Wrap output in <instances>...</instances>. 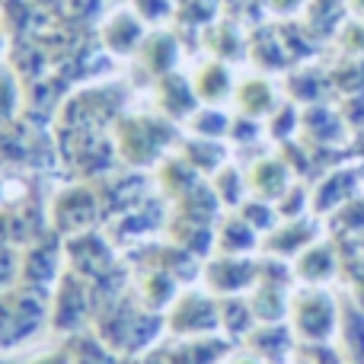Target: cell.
<instances>
[{
  "instance_id": "obj_1",
  "label": "cell",
  "mask_w": 364,
  "mask_h": 364,
  "mask_svg": "<svg viewBox=\"0 0 364 364\" xmlns=\"http://www.w3.org/2000/svg\"><path fill=\"white\" fill-rule=\"evenodd\" d=\"M90 329L125 358H138V355L151 352L166 339L164 314L144 307L138 301V294L132 291V284L96 304Z\"/></svg>"
},
{
  "instance_id": "obj_2",
  "label": "cell",
  "mask_w": 364,
  "mask_h": 364,
  "mask_svg": "<svg viewBox=\"0 0 364 364\" xmlns=\"http://www.w3.org/2000/svg\"><path fill=\"white\" fill-rule=\"evenodd\" d=\"M112 147L115 157L132 170L157 166L173 147H179L176 125L166 115H119L112 125Z\"/></svg>"
},
{
  "instance_id": "obj_3",
  "label": "cell",
  "mask_w": 364,
  "mask_h": 364,
  "mask_svg": "<svg viewBox=\"0 0 364 364\" xmlns=\"http://www.w3.org/2000/svg\"><path fill=\"white\" fill-rule=\"evenodd\" d=\"M48 291H36L26 284L0 291V355L16 352L42 329H48Z\"/></svg>"
},
{
  "instance_id": "obj_4",
  "label": "cell",
  "mask_w": 364,
  "mask_h": 364,
  "mask_svg": "<svg viewBox=\"0 0 364 364\" xmlns=\"http://www.w3.org/2000/svg\"><path fill=\"white\" fill-rule=\"evenodd\" d=\"M339 320L342 297H336L326 288H314V284H297L294 288L288 323L301 346H326V342L339 339Z\"/></svg>"
},
{
  "instance_id": "obj_5",
  "label": "cell",
  "mask_w": 364,
  "mask_h": 364,
  "mask_svg": "<svg viewBox=\"0 0 364 364\" xmlns=\"http://www.w3.org/2000/svg\"><path fill=\"white\" fill-rule=\"evenodd\" d=\"M96 310V291L83 275L64 269L48 297V329L61 336H74L90 329Z\"/></svg>"
},
{
  "instance_id": "obj_6",
  "label": "cell",
  "mask_w": 364,
  "mask_h": 364,
  "mask_svg": "<svg viewBox=\"0 0 364 364\" xmlns=\"http://www.w3.org/2000/svg\"><path fill=\"white\" fill-rule=\"evenodd\" d=\"M166 336H211L220 333L218 297L205 284H186L164 314Z\"/></svg>"
},
{
  "instance_id": "obj_7",
  "label": "cell",
  "mask_w": 364,
  "mask_h": 364,
  "mask_svg": "<svg viewBox=\"0 0 364 364\" xmlns=\"http://www.w3.org/2000/svg\"><path fill=\"white\" fill-rule=\"evenodd\" d=\"M48 227L61 237H74L83 230H96L102 218V201L93 182H70L51 198Z\"/></svg>"
},
{
  "instance_id": "obj_8",
  "label": "cell",
  "mask_w": 364,
  "mask_h": 364,
  "mask_svg": "<svg viewBox=\"0 0 364 364\" xmlns=\"http://www.w3.org/2000/svg\"><path fill=\"white\" fill-rule=\"evenodd\" d=\"M68 269V252H64V237L55 230H45L38 240L23 246L19 259V284L36 291H48L58 284V278Z\"/></svg>"
},
{
  "instance_id": "obj_9",
  "label": "cell",
  "mask_w": 364,
  "mask_h": 364,
  "mask_svg": "<svg viewBox=\"0 0 364 364\" xmlns=\"http://www.w3.org/2000/svg\"><path fill=\"white\" fill-rule=\"evenodd\" d=\"M259 278V259L256 256H224L211 252L201 265V284L214 297L227 294H250V288Z\"/></svg>"
},
{
  "instance_id": "obj_10",
  "label": "cell",
  "mask_w": 364,
  "mask_h": 364,
  "mask_svg": "<svg viewBox=\"0 0 364 364\" xmlns=\"http://www.w3.org/2000/svg\"><path fill=\"white\" fill-rule=\"evenodd\" d=\"M166 364H227L230 355L237 352L230 339L220 333L211 336H166L160 342Z\"/></svg>"
},
{
  "instance_id": "obj_11",
  "label": "cell",
  "mask_w": 364,
  "mask_h": 364,
  "mask_svg": "<svg viewBox=\"0 0 364 364\" xmlns=\"http://www.w3.org/2000/svg\"><path fill=\"white\" fill-rule=\"evenodd\" d=\"M240 348L256 355L262 364H291L297 358L301 342H297L288 320L284 323H256V329L246 336Z\"/></svg>"
},
{
  "instance_id": "obj_12",
  "label": "cell",
  "mask_w": 364,
  "mask_h": 364,
  "mask_svg": "<svg viewBox=\"0 0 364 364\" xmlns=\"http://www.w3.org/2000/svg\"><path fill=\"white\" fill-rule=\"evenodd\" d=\"M291 265H294L297 284L326 288L329 282H336V278L342 275V250L336 240H316V243H310Z\"/></svg>"
},
{
  "instance_id": "obj_13",
  "label": "cell",
  "mask_w": 364,
  "mask_h": 364,
  "mask_svg": "<svg viewBox=\"0 0 364 364\" xmlns=\"http://www.w3.org/2000/svg\"><path fill=\"white\" fill-rule=\"evenodd\" d=\"M316 240H320V227H316V220L310 218V214L307 218H294V220H278L262 237V252L265 256H278V259L294 262Z\"/></svg>"
},
{
  "instance_id": "obj_14",
  "label": "cell",
  "mask_w": 364,
  "mask_h": 364,
  "mask_svg": "<svg viewBox=\"0 0 364 364\" xmlns=\"http://www.w3.org/2000/svg\"><path fill=\"white\" fill-rule=\"evenodd\" d=\"M262 250V233L233 208L224 211L214 224V252L224 256H256Z\"/></svg>"
},
{
  "instance_id": "obj_15",
  "label": "cell",
  "mask_w": 364,
  "mask_h": 364,
  "mask_svg": "<svg viewBox=\"0 0 364 364\" xmlns=\"http://www.w3.org/2000/svg\"><path fill=\"white\" fill-rule=\"evenodd\" d=\"M182 288H186V284H179L170 272L151 269V265H138L134 282H132V291L138 294V301L144 304V307L157 310V314H166V307L176 301V294Z\"/></svg>"
},
{
  "instance_id": "obj_16",
  "label": "cell",
  "mask_w": 364,
  "mask_h": 364,
  "mask_svg": "<svg viewBox=\"0 0 364 364\" xmlns=\"http://www.w3.org/2000/svg\"><path fill=\"white\" fill-rule=\"evenodd\" d=\"M198 106L201 102H198V96H195L192 80H186L176 70L157 80V109H160V115H166L170 122H188Z\"/></svg>"
},
{
  "instance_id": "obj_17",
  "label": "cell",
  "mask_w": 364,
  "mask_h": 364,
  "mask_svg": "<svg viewBox=\"0 0 364 364\" xmlns=\"http://www.w3.org/2000/svg\"><path fill=\"white\" fill-rule=\"evenodd\" d=\"M100 36H102V45H106L112 55H138L147 32H144V19L134 10H119L102 23Z\"/></svg>"
},
{
  "instance_id": "obj_18",
  "label": "cell",
  "mask_w": 364,
  "mask_h": 364,
  "mask_svg": "<svg viewBox=\"0 0 364 364\" xmlns=\"http://www.w3.org/2000/svg\"><path fill=\"white\" fill-rule=\"evenodd\" d=\"M291 166L284 164V157H262L246 170V182H250V195L265 201H278L282 192L291 186Z\"/></svg>"
},
{
  "instance_id": "obj_19",
  "label": "cell",
  "mask_w": 364,
  "mask_h": 364,
  "mask_svg": "<svg viewBox=\"0 0 364 364\" xmlns=\"http://www.w3.org/2000/svg\"><path fill=\"white\" fill-rule=\"evenodd\" d=\"M192 87H195V96H198L201 106H220L224 100L233 96L237 83H233V74H230V68H227V61L214 58V61H205L192 74Z\"/></svg>"
},
{
  "instance_id": "obj_20",
  "label": "cell",
  "mask_w": 364,
  "mask_h": 364,
  "mask_svg": "<svg viewBox=\"0 0 364 364\" xmlns=\"http://www.w3.org/2000/svg\"><path fill=\"white\" fill-rule=\"evenodd\" d=\"M176 154L192 166L195 173H198L201 179H211L214 173L227 164V147H224V141H218V138H198V134H188V138L179 141Z\"/></svg>"
},
{
  "instance_id": "obj_21",
  "label": "cell",
  "mask_w": 364,
  "mask_h": 364,
  "mask_svg": "<svg viewBox=\"0 0 364 364\" xmlns=\"http://www.w3.org/2000/svg\"><path fill=\"white\" fill-rule=\"evenodd\" d=\"M218 316H220V336L230 339L233 346H243V339L256 329V314H252V304L246 294H227L218 297Z\"/></svg>"
},
{
  "instance_id": "obj_22",
  "label": "cell",
  "mask_w": 364,
  "mask_h": 364,
  "mask_svg": "<svg viewBox=\"0 0 364 364\" xmlns=\"http://www.w3.org/2000/svg\"><path fill=\"white\" fill-rule=\"evenodd\" d=\"M176 55H179L176 36H170V32H151L138 48V64H141V70H147V77L160 80V77L176 70Z\"/></svg>"
},
{
  "instance_id": "obj_23",
  "label": "cell",
  "mask_w": 364,
  "mask_h": 364,
  "mask_svg": "<svg viewBox=\"0 0 364 364\" xmlns=\"http://www.w3.org/2000/svg\"><path fill=\"white\" fill-rule=\"evenodd\" d=\"M233 102H237V109L243 115H250V119H269L278 109V93L265 77H246V80H240L237 90H233Z\"/></svg>"
},
{
  "instance_id": "obj_24",
  "label": "cell",
  "mask_w": 364,
  "mask_h": 364,
  "mask_svg": "<svg viewBox=\"0 0 364 364\" xmlns=\"http://www.w3.org/2000/svg\"><path fill=\"white\" fill-rule=\"evenodd\" d=\"M358 188V173L355 170H336L329 176L320 179V186L314 188V211L316 214H333L339 205H346L348 198H355Z\"/></svg>"
},
{
  "instance_id": "obj_25",
  "label": "cell",
  "mask_w": 364,
  "mask_h": 364,
  "mask_svg": "<svg viewBox=\"0 0 364 364\" xmlns=\"http://www.w3.org/2000/svg\"><path fill=\"white\" fill-rule=\"evenodd\" d=\"M339 352L348 364H364V307L352 297H342V320H339Z\"/></svg>"
},
{
  "instance_id": "obj_26",
  "label": "cell",
  "mask_w": 364,
  "mask_h": 364,
  "mask_svg": "<svg viewBox=\"0 0 364 364\" xmlns=\"http://www.w3.org/2000/svg\"><path fill=\"white\" fill-rule=\"evenodd\" d=\"M64 346H68V352H70V364H128L125 355L109 348L93 329L64 336Z\"/></svg>"
},
{
  "instance_id": "obj_27",
  "label": "cell",
  "mask_w": 364,
  "mask_h": 364,
  "mask_svg": "<svg viewBox=\"0 0 364 364\" xmlns=\"http://www.w3.org/2000/svg\"><path fill=\"white\" fill-rule=\"evenodd\" d=\"M198 182H201V176L186 164V160L179 157L176 151L157 164V186H160V192H164V198L170 201V205L176 198H182L188 188H195Z\"/></svg>"
},
{
  "instance_id": "obj_28",
  "label": "cell",
  "mask_w": 364,
  "mask_h": 364,
  "mask_svg": "<svg viewBox=\"0 0 364 364\" xmlns=\"http://www.w3.org/2000/svg\"><path fill=\"white\" fill-rule=\"evenodd\" d=\"M208 182H211V188H214V195H218V201H220V208H224V211H233V208H240L246 198H250L246 170H240V166L230 164V160H227V164L220 166V170L214 173Z\"/></svg>"
},
{
  "instance_id": "obj_29",
  "label": "cell",
  "mask_w": 364,
  "mask_h": 364,
  "mask_svg": "<svg viewBox=\"0 0 364 364\" xmlns=\"http://www.w3.org/2000/svg\"><path fill=\"white\" fill-rule=\"evenodd\" d=\"M246 51H250V58L256 61V68L262 70H278L284 68V48H282V38H275V32H265L259 29L256 36L246 42Z\"/></svg>"
},
{
  "instance_id": "obj_30",
  "label": "cell",
  "mask_w": 364,
  "mask_h": 364,
  "mask_svg": "<svg viewBox=\"0 0 364 364\" xmlns=\"http://www.w3.org/2000/svg\"><path fill=\"white\" fill-rule=\"evenodd\" d=\"M186 125H188V132L198 134V138H218V141H224L227 132H230V115H227L224 109H218V106H198Z\"/></svg>"
},
{
  "instance_id": "obj_31",
  "label": "cell",
  "mask_w": 364,
  "mask_h": 364,
  "mask_svg": "<svg viewBox=\"0 0 364 364\" xmlns=\"http://www.w3.org/2000/svg\"><path fill=\"white\" fill-rule=\"evenodd\" d=\"M333 233H336V240L364 233V195H355V198H348L346 205L336 208L333 211Z\"/></svg>"
},
{
  "instance_id": "obj_32",
  "label": "cell",
  "mask_w": 364,
  "mask_h": 364,
  "mask_svg": "<svg viewBox=\"0 0 364 364\" xmlns=\"http://www.w3.org/2000/svg\"><path fill=\"white\" fill-rule=\"evenodd\" d=\"M205 42H208V48L220 58V61H233V58H240L246 51V42L237 36L233 23L211 26V29H208V36H205Z\"/></svg>"
},
{
  "instance_id": "obj_33",
  "label": "cell",
  "mask_w": 364,
  "mask_h": 364,
  "mask_svg": "<svg viewBox=\"0 0 364 364\" xmlns=\"http://www.w3.org/2000/svg\"><path fill=\"white\" fill-rule=\"evenodd\" d=\"M275 211L282 220H294V218H307L314 211V192L301 182H291L282 192V198L275 201Z\"/></svg>"
},
{
  "instance_id": "obj_34",
  "label": "cell",
  "mask_w": 364,
  "mask_h": 364,
  "mask_svg": "<svg viewBox=\"0 0 364 364\" xmlns=\"http://www.w3.org/2000/svg\"><path fill=\"white\" fill-rule=\"evenodd\" d=\"M237 211H240V214H243V218H246V220H250V224H252V227H256V230H259V233H262V237H265V233H269V230H272V227H275V224H278V220H282V218H278V211H275V201H265V198H256V195H250V198H246V201H243V205H240V208H237Z\"/></svg>"
},
{
  "instance_id": "obj_35",
  "label": "cell",
  "mask_w": 364,
  "mask_h": 364,
  "mask_svg": "<svg viewBox=\"0 0 364 364\" xmlns=\"http://www.w3.org/2000/svg\"><path fill=\"white\" fill-rule=\"evenodd\" d=\"M342 278L348 282V297L364 307V252L342 250Z\"/></svg>"
},
{
  "instance_id": "obj_36",
  "label": "cell",
  "mask_w": 364,
  "mask_h": 364,
  "mask_svg": "<svg viewBox=\"0 0 364 364\" xmlns=\"http://www.w3.org/2000/svg\"><path fill=\"white\" fill-rule=\"evenodd\" d=\"M301 128V115H297V109L291 106V102H282V106L275 109V112L269 115V138L272 141H282V144H288L291 134Z\"/></svg>"
},
{
  "instance_id": "obj_37",
  "label": "cell",
  "mask_w": 364,
  "mask_h": 364,
  "mask_svg": "<svg viewBox=\"0 0 364 364\" xmlns=\"http://www.w3.org/2000/svg\"><path fill=\"white\" fill-rule=\"evenodd\" d=\"M19 259H23V250L10 240H0V291L19 284Z\"/></svg>"
},
{
  "instance_id": "obj_38",
  "label": "cell",
  "mask_w": 364,
  "mask_h": 364,
  "mask_svg": "<svg viewBox=\"0 0 364 364\" xmlns=\"http://www.w3.org/2000/svg\"><path fill=\"white\" fill-rule=\"evenodd\" d=\"M259 119H250V115H233L230 119V132H227V138L233 141V144H252V141L259 138Z\"/></svg>"
},
{
  "instance_id": "obj_39",
  "label": "cell",
  "mask_w": 364,
  "mask_h": 364,
  "mask_svg": "<svg viewBox=\"0 0 364 364\" xmlns=\"http://www.w3.org/2000/svg\"><path fill=\"white\" fill-rule=\"evenodd\" d=\"M16 100H19V90H16V83H13L10 70L0 68V122H6L16 112Z\"/></svg>"
},
{
  "instance_id": "obj_40",
  "label": "cell",
  "mask_w": 364,
  "mask_h": 364,
  "mask_svg": "<svg viewBox=\"0 0 364 364\" xmlns=\"http://www.w3.org/2000/svg\"><path fill=\"white\" fill-rule=\"evenodd\" d=\"M132 6L144 23H160V19L170 16L173 0H132Z\"/></svg>"
},
{
  "instance_id": "obj_41",
  "label": "cell",
  "mask_w": 364,
  "mask_h": 364,
  "mask_svg": "<svg viewBox=\"0 0 364 364\" xmlns=\"http://www.w3.org/2000/svg\"><path fill=\"white\" fill-rule=\"evenodd\" d=\"M23 364H70V352H68V346L61 342L58 348H51V352H45V355H36V358H29Z\"/></svg>"
},
{
  "instance_id": "obj_42",
  "label": "cell",
  "mask_w": 364,
  "mask_h": 364,
  "mask_svg": "<svg viewBox=\"0 0 364 364\" xmlns=\"http://www.w3.org/2000/svg\"><path fill=\"white\" fill-rule=\"evenodd\" d=\"M128 364H166V358H164V352H160V346H157V348H151V352L138 355V358H128Z\"/></svg>"
},
{
  "instance_id": "obj_43",
  "label": "cell",
  "mask_w": 364,
  "mask_h": 364,
  "mask_svg": "<svg viewBox=\"0 0 364 364\" xmlns=\"http://www.w3.org/2000/svg\"><path fill=\"white\" fill-rule=\"evenodd\" d=\"M227 364H262V361H259L256 355H250L246 348H237V352L230 355V361H227Z\"/></svg>"
},
{
  "instance_id": "obj_44",
  "label": "cell",
  "mask_w": 364,
  "mask_h": 364,
  "mask_svg": "<svg viewBox=\"0 0 364 364\" xmlns=\"http://www.w3.org/2000/svg\"><path fill=\"white\" fill-rule=\"evenodd\" d=\"M297 4H301V0H272V6H275L278 13H291Z\"/></svg>"
},
{
  "instance_id": "obj_45",
  "label": "cell",
  "mask_w": 364,
  "mask_h": 364,
  "mask_svg": "<svg viewBox=\"0 0 364 364\" xmlns=\"http://www.w3.org/2000/svg\"><path fill=\"white\" fill-rule=\"evenodd\" d=\"M29 6H38V10H51V6H58L61 0H26Z\"/></svg>"
},
{
  "instance_id": "obj_46",
  "label": "cell",
  "mask_w": 364,
  "mask_h": 364,
  "mask_svg": "<svg viewBox=\"0 0 364 364\" xmlns=\"http://www.w3.org/2000/svg\"><path fill=\"white\" fill-rule=\"evenodd\" d=\"M291 364H307V361H304V358H301V355H297V358H294V361H291Z\"/></svg>"
}]
</instances>
